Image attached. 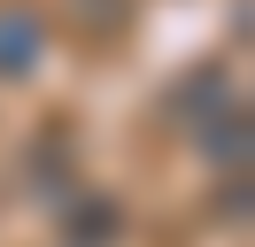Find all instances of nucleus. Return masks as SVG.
<instances>
[{"instance_id":"1","label":"nucleus","mask_w":255,"mask_h":247,"mask_svg":"<svg viewBox=\"0 0 255 247\" xmlns=\"http://www.w3.org/2000/svg\"><path fill=\"white\" fill-rule=\"evenodd\" d=\"M47 54V15L31 0H0V77H31Z\"/></svg>"},{"instance_id":"3","label":"nucleus","mask_w":255,"mask_h":247,"mask_svg":"<svg viewBox=\"0 0 255 247\" xmlns=\"http://www.w3.org/2000/svg\"><path fill=\"white\" fill-rule=\"evenodd\" d=\"M70 31H78L85 46L124 39V31H131V0H70Z\"/></svg>"},{"instance_id":"2","label":"nucleus","mask_w":255,"mask_h":247,"mask_svg":"<svg viewBox=\"0 0 255 247\" xmlns=\"http://www.w3.org/2000/svg\"><path fill=\"white\" fill-rule=\"evenodd\" d=\"M116 232H124V201L116 193H78L62 216V247H109Z\"/></svg>"}]
</instances>
